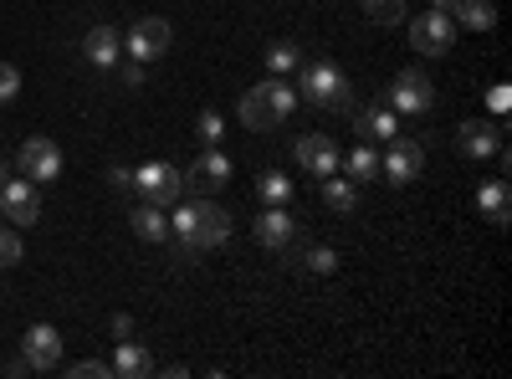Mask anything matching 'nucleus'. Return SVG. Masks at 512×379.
Instances as JSON below:
<instances>
[{"instance_id":"obj_3","label":"nucleus","mask_w":512,"mask_h":379,"mask_svg":"<svg viewBox=\"0 0 512 379\" xmlns=\"http://www.w3.org/2000/svg\"><path fill=\"white\" fill-rule=\"evenodd\" d=\"M297 103H318L328 113H359L354 108V82L333 62H297Z\"/></svg>"},{"instance_id":"obj_18","label":"nucleus","mask_w":512,"mask_h":379,"mask_svg":"<svg viewBox=\"0 0 512 379\" xmlns=\"http://www.w3.org/2000/svg\"><path fill=\"white\" fill-rule=\"evenodd\" d=\"M477 210H482L492 226H507V221H512V185H507V175L477 190Z\"/></svg>"},{"instance_id":"obj_27","label":"nucleus","mask_w":512,"mask_h":379,"mask_svg":"<svg viewBox=\"0 0 512 379\" xmlns=\"http://www.w3.org/2000/svg\"><path fill=\"white\" fill-rule=\"evenodd\" d=\"M297 62H303V52L292 47V41H272L267 47V67H272V77H282V72H292Z\"/></svg>"},{"instance_id":"obj_1","label":"nucleus","mask_w":512,"mask_h":379,"mask_svg":"<svg viewBox=\"0 0 512 379\" xmlns=\"http://www.w3.org/2000/svg\"><path fill=\"white\" fill-rule=\"evenodd\" d=\"M169 231H175V262H190L200 251H216L231 241V210L216 200H190L175 210Z\"/></svg>"},{"instance_id":"obj_28","label":"nucleus","mask_w":512,"mask_h":379,"mask_svg":"<svg viewBox=\"0 0 512 379\" xmlns=\"http://www.w3.org/2000/svg\"><path fill=\"white\" fill-rule=\"evenodd\" d=\"M21 98V67L16 62H0V108Z\"/></svg>"},{"instance_id":"obj_14","label":"nucleus","mask_w":512,"mask_h":379,"mask_svg":"<svg viewBox=\"0 0 512 379\" xmlns=\"http://www.w3.org/2000/svg\"><path fill=\"white\" fill-rule=\"evenodd\" d=\"M231 159L221 154V149H205L190 170H185V190H221V185H231Z\"/></svg>"},{"instance_id":"obj_33","label":"nucleus","mask_w":512,"mask_h":379,"mask_svg":"<svg viewBox=\"0 0 512 379\" xmlns=\"http://www.w3.org/2000/svg\"><path fill=\"white\" fill-rule=\"evenodd\" d=\"M113 339H128V333H134V318H128V313H113Z\"/></svg>"},{"instance_id":"obj_9","label":"nucleus","mask_w":512,"mask_h":379,"mask_svg":"<svg viewBox=\"0 0 512 379\" xmlns=\"http://www.w3.org/2000/svg\"><path fill=\"white\" fill-rule=\"evenodd\" d=\"M420 170H425V149L415 139H405V134H395L390 149L379 154V175L390 185H410V180H420Z\"/></svg>"},{"instance_id":"obj_23","label":"nucleus","mask_w":512,"mask_h":379,"mask_svg":"<svg viewBox=\"0 0 512 379\" xmlns=\"http://www.w3.org/2000/svg\"><path fill=\"white\" fill-rule=\"evenodd\" d=\"M338 164L349 170V180H354V185H364V180H379V154H374L369 144H359L349 159H338Z\"/></svg>"},{"instance_id":"obj_29","label":"nucleus","mask_w":512,"mask_h":379,"mask_svg":"<svg viewBox=\"0 0 512 379\" xmlns=\"http://www.w3.org/2000/svg\"><path fill=\"white\" fill-rule=\"evenodd\" d=\"M303 267L318 272V277H328V272H338V251H333V246H313L308 257H303Z\"/></svg>"},{"instance_id":"obj_25","label":"nucleus","mask_w":512,"mask_h":379,"mask_svg":"<svg viewBox=\"0 0 512 379\" xmlns=\"http://www.w3.org/2000/svg\"><path fill=\"white\" fill-rule=\"evenodd\" d=\"M195 129H200V144H205V149H221V139H226V118H221L216 108H200Z\"/></svg>"},{"instance_id":"obj_30","label":"nucleus","mask_w":512,"mask_h":379,"mask_svg":"<svg viewBox=\"0 0 512 379\" xmlns=\"http://www.w3.org/2000/svg\"><path fill=\"white\" fill-rule=\"evenodd\" d=\"M16 262H21V231L0 226V267H16Z\"/></svg>"},{"instance_id":"obj_26","label":"nucleus","mask_w":512,"mask_h":379,"mask_svg":"<svg viewBox=\"0 0 512 379\" xmlns=\"http://www.w3.org/2000/svg\"><path fill=\"white\" fill-rule=\"evenodd\" d=\"M256 195H262L267 205H282V200L292 195V180H287L282 170H267L262 180H256Z\"/></svg>"},{"instance_id":"obj_15","label":"nucleus","mask_w":512,"mask_h":379,"mask_svg":"<svg viewBox=\"0 0 512 379\" xmlns=\"http://www.w3.org/2000/svg\"><path fill=\"white\" fill-rule=\"evenodd\" d=\"M251 231H256V241H262L267 251H287V246L297 241V221L287 216L282 205H267L262 216H256V226H251Z\"/></svg>"},{"instance_id":"obj_5","label":"nucleus","mask_w":512,"mask_h":379,"mask_svg":"<svg viewBox=\"0 0 512 379\" xmlns=\"http://www.w3.org/2000/svg\"><path fill=\"white\" fill-rule=\"evenodd\" d=\"M134 195H144L149 205H180L185 200V170H175V164H164V159H149L134 170Z\"/></svg>"},{"instance_id":"obj_36","label":"nucleus","mask_w":512,"mask_h":379,"mask_svg":"<svg viewBox=\"0 0 512 379\" xmlns=\"http://www.w3.org/2000/svg\"><path fill=\"white\" fill-rule=\"evenodd\" d=\"M6 180H11V159H6V154H0V185H6Z\"/></svg>"},{"instance_id":"obj_31","label":"nucleus","mask_w":512,"mask_h":379,"mask_svg":"<svg viewBox=\"0 0 512 379\" xmlns=\"http://www.w3.org/2000/svg\"><path fill=\"white\" fill-rule=\"evenodd\" d=\"M113 369L103 364V359H82V364H72V379H108Z\"/></svg>"},{"instance_id":"obj_13","label":"nucleus","mask_w":512,"mask_h":379,"mask_svg":"<svg viewBox=\"0 0 512 379\" xmlns=\"http://www.w3.org/2000/svg\"><path fill=\"white\" fill-rule=\"evenodd\" d=\"M338 159H344V154H338V144L328 139V134H303V139H297V164H303V170L308 175H338Z\"/></svg>"},{"instance_id":"obj_17","label":"nucleus","mask_w":512,"mask_h":379,"mask_svg":"<svg viewBox=\"0 0 512 379\" xmlns=\"http://www.w3.org/2000/svg\"><path fill=\"white\" fill-rule=\"evenodd\" d=\"M354 123H359V139H384V144H390L400 134V118H395L390 103H374V108L354 113Z\"/></svg>"},{"instance_id":"obj_20","label":"nucleus","mask_w":512,"mask_h":379,"mask_svg":"<svg viewBox=\"0 0 512 379\" xmlns=\"http://www.w3.org/2000/svg\"><path fill=\"white\" fill-rule=\"evenodd\" d=\"M456 26H466V31H492L497 26V11H492V0H456V6L446 11Z\"/></svg>"},{"instance_id":"obj_10","label":"nucleus","mask_w":512,"mask_h":379,"mask_svg":"<svg viewBox=\"0 0 512 379\" xmlns=\"http://www.w3.org/2000/svg\"><path fill=\"white\" fill-rule=\"evenodd\" d=\"M0 221H11L16 231L21 226H36L41 221V195H36V185L21 175V180H6L0 185Z\"/></svg>"},{"instance_id":"obj_6","label":"nucleus","mask_w":512,"mask_h":379,"mask_svg":"<svg viewBox=\"0 0 512 379\" xmlns=\"http://www.w3.org/2000/svg\"><path fill=\"white\" fill-rule=\"evenodd\" d=\"M169 41H175V31H169V21L164 16H139L134 26H128V36H123V52H128V62H159L164 52H169Z\"/></svg>"},{"instance_id":"obj_12","label":"nucleus","mask_w":512,"mask_h":379,"mask_svg":"<svg viewBox=\"0 0 512 379\" xmlns=\"http://www.w3.org/2000/svg\"><path fill=\"white\" fill-rule=\"evenodd\" d=\"M26 364H31L36 374H47V369L62 364V333H57L52 323H31V328H26Z\"/></svg>"},{"instance_id":"obj_7","label":"nucleus","mask_w":512,"mask_h":379,"mask_svg":"<svg viewBox=\"0 0 512 379\" xmlns=\"http://www.w3.org/2000/svg\"><path fill=\"white\" fill-rule=\"evenodd\" d=\"M384 103H390L395 113L420 118V113H431V108H436V82L425 77L420 67H405V72L390 82V98H384Z\"/></svg>"},{"instance_id":"obj_21","label":"nucleus","mask_w":512,"mask_h":379,"mask_svg":"<svg viewBox=\"0 0 512 379\" xmlns=\"http://www.w3.org/2000/svg\"><path fill=\"white\" fill-rule=\"evenodd\" d=\"M128 221H134V236H139V241H154V246H159V241L169 236L164 205H149V200H144V205H139V210H134V216H128Z\"/></svg>"},{"instance_id":"obj_11","label":"nucleus","mask_w":512,"mask_h":379,"mask_svg":"<svg viewBox=\"0 0 512 379\" xmlns=\"http://www.w3.org/2000/svg\"><path fill=\"white\" fill-rule=\"evenodd\" d=\"M497 144H502V123H487V118L456 123V149H461L466 159H492Z\"/></svg>"},{"instance_id":"obj_16","label":"nucleus","mask_w":512,"mask_h":379,"mask_svg":"<svg viewBox=\"0 0 512 379\" xmlns=\"http://www.w3.org/2000/svg\"><path fill=\"white\" fill-rule=\"evenodd\" d=\"M82 57H88L93 67H103V72H113L123 62V36L113 26H93L88 36H82Z\"/></svg>"},{"instance_id":"obj_2","label":"nucleus","mask_w":512,"mask_h":379,"mask_svg":"<svg viewBox=\"0 0 512 379\" xmlns=\"http://www.w3.org/2000/svg\"><path fill=\"white\" fill-rule=\"evenodd\" d=\"M292 113H297V88H287L282 77H267L256 88H246V98L236 108L241 129H251V134H277Z\"/></svg>"},{"instance_id":"obj_35","label":"nucleus","mask_w":512,"mask_h":379,"mask_svg":"<svg viewBox=\"0 0 512 379\" xmlns=\"http://www.w3.org/2000/svg\"><path fill=\"white\" fill-rule=\"evenodd\" d=\"M507 103H512V93H507V82H497V88H492V108H497V113H507Z\"/></svg>"},{"instance_id":"obj_19","label":"nucleus","mask_w":512,"mask_h":379,"mask_svg":"<svg viewBox=\"0 0 512 379\" xmlns=\"http://www.w3.org/2000/svg\"><path fill=\"white\" fill-rule=\"evenodd\" d=\"M108 369H113L118 379H144V374H154V354H149L144 344H128V339H123V344L113 349V364H108Z\"/></svg>"},{"instance_id":"obj_34","label":"nucleus","mask_w":512,"mask_h":379,"mask_svg":"<svg viewBox=\"0 0 512 379\" xmlns=\"http://www.w3.org/2000/svg\"><path fill=\"white\" fill-rule=\"evenodd\" d=\"M139 82H144V62H128L123 67V88H139Z\"/></svg>"},{"instance_id":"obj_24","label":"nucleus","mask_w":512,"mask_h":379,"mask_svg":"<svg viewBox=\"0 0 512 379\" xmlns=\"http://www.w3.org/2000/svg\"><path fill=\"white\" fill-rule=\"evenodd\" d=\"M364 6V16L374 21V26H400L410 11H405V0H359Z\"/></svg>"},{"instance_id":"obj_8","label":"nucleus","mask_w":512,"mask_h":379,"mask_svg":"<svg viewBox=\"0 0 512 379\" xmlns=\"http://www.w3.org/2000/svg\"><path fill=\"white\" fill-rule=\"evenodd\" d=\"M410 47L420 57H446L456 47V21L446 11H431V16H415L410 21Z\"/></svg>"},{"instance_id":"obj_37","label":"nucleus","mask_w":512,"mask_h":379,"mask_svg":"<svg viewBox=\"0 0 512 379\" xmlns=\"http://www.w3.org/2000/svg\"><path fill=\"white\" fill-rule=\"evenodd\" d=\"M431 6H436V11H451V6H456V0H431Z\"/></svg>"},{"instance_id":"obj_22","label":"nucleus","mask_w":512,"mask_h":379,"mask_svg":"<svg viewBox=\"0 0 512 379\" xmlns=\"http://www.w3.org/2000/svg\"><path fill=\"white\" fill-rule=\"evenodd\" d=\"M323 205L338 210V216H349V210L359 205V185L354 180H338V175H323Z\"/></svg>"},{"instance_id":"obj_4","label":"nucleus","mask_w":512,"mask_h":379,"mask_svg":"<svg viewBox=\"0 0 512 379\" xmlns=\"http://www.w3.org/2000/svg\"><path fill=\"white\" fill-rule=\"evenodd\" d=\"M16 170H21L31 185H57L62 170H67V154H62L57 139L31 134V139H21V149H16Z\"/></svg>"},{"instance_id":"obj_32","label":"nucleus","mask_w":512,"mask_h":379,"mask_svg":"<svg viewBox=\"0 0 512 379\" xmlns=\"http://www.w3.org/2000/svg\"><path fill=\"white\" fill-rule=\"evenodd\" d=\"M108 185H113V195H134V170L113 164V170H108Z\"/></svg>"}]
</instances>
